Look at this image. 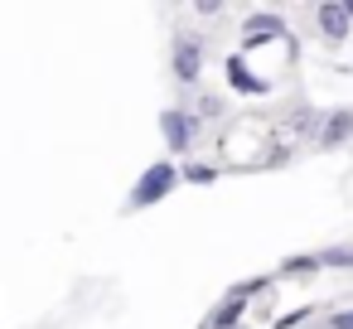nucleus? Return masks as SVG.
I'll list each match as a JSON object with an SVG mask.
<instances>
[]
</instances>
